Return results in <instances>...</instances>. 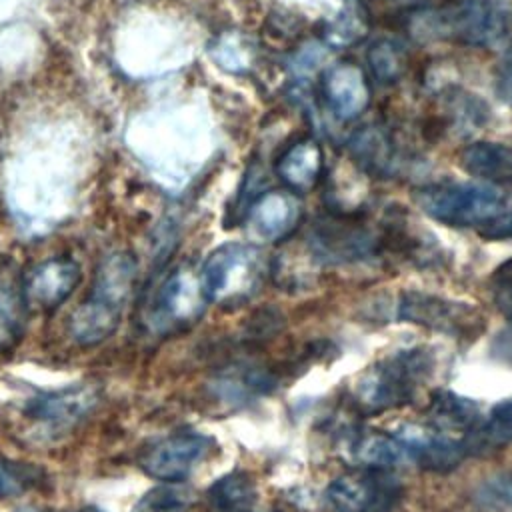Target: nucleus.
I'll return each mask as SVG.
<instances>
[{
  "instance_id": "nucleus-1",
  "label": "nucleus",
  "mask_w": 512,
  "mask_h": 512,
  "mask_svg": "<svg viewBox=\"0 0 512 512\" xmlns=\"http://www.w3.org/2000/svg\"><path fill=\"white\" fill-rule=\"evenodd\" d=\"M410 34L418 40L504 50L512 48V10L496 0H460L410 14Z\"/></svg>"
},
{
  "instance_id": "nucleus-2",
  "label": "nucleus",
  "mask_w": 512,
  "mask_h": 512,
  "mask_svg": "<svg viewBox=\"0 0 512 512\" xmlns=\"http://www.w3.org/2000/svg\"><path fill=\"white\" fill-rule=\"evenodd\" d=\"M136 274V260L128 252H112L100 260L86 300L68 322V332L78 346H98L116 332L134 290Z\"/></svg>"
},
{
  "instance_id": "nucleus-3",
  "label": "nucleus",
  "mask_w": 512,
  "mask_h": 512,
  "mask_svg": "<svg viewBox=\"0 0 512 512\" xmlns=\"http://www.w3.org/2000/svg\"><path fill=\"white\" fill-rule=\"evenodd\" d=\"M436 358L424 346L400 348L362 372L354 386V400L364 412L378 414L414 400L434 374Z\"/></svg>"
},
{
  "instance_id": "nucleus-4",
  "label": "nucleus",
  "mask_w": 512,
  "mask_h": 512,
  "mask_svg": "<svg viewBox=\"0 0 512 512\" xmlns=\"http://www.w3.org/2000/svg\"><path fill=\"white\" fill-rule=\"evenodd\" d=\"M100 402L96 382H72L68 386L36 390L24 398L20 414L28 434L36 442H54L74 430Z\"/></svg>"
},
{
  "instance_id": "nucleus-5",
  "label": "nucleus",
  "mask_w": 512,
  "mask_h": 512,
  "mask_svg": "<svg viewBox=\"0 0 512 512\" xmlns=\"http://www.w3.org/2000/svg\"><path fill=\"white\" fill-rule=\"evenodd\" d=\"M414 200L436 222L458 228H480L504 212V196L496 188L464 182L426 184Z\"/></svg>"
},
{
  "instance_id": "nucleus-6",
  "label": "nucleus",
  "mask_w": 512,
  "mask_h": 512,
  "mask_svg": "<svg viewBox=\"0 0 512 512\" xmlns=\"http://www.w3.org/2000/svg\"><path fill=\"white\" fill-rule=\"evenodd\" d=\"M198 276L206 302L236 304L248 298L258 284L260 252L252 244H222L212 250Z\"/></svg>"
},
{
  "instance_id": "nucleus-7",
  "label": "nucleus",
  "mask_w": 512,
  "mask_h": 512,
  "mask_svg": "<svg viewBox=\"0 0 512 512\" xmlns=\"http://www.w3.org/2000/svg\"><path fill=\"white\" fill-rule=\"evenodd\" d=\"M398 318L454 338H474L482 330V314L476 306L422 290L400 294Z\"/></svg>"
},
{
  "instance_id": "nucleus-8",
  "label": "nucleus",
  "mask_w": 512,
  "mask_h": 512,
  "mask_svg": "<svg viewBox=\"0 0 512 512\" xmlns=\"http://www.w3.org/2000/svg\"><path fill=\"white\" fill-rule=\"evenodd\" d=\"M214 440L200 432H172L142 446L136 462L144 474L160 482L186 480L210 454Z\"/></svg>"
},
{
  "instance_id": "nucleus-9",
  "label": "nucleus",
  "mask_w": 512,
  "mask_h": 512,
  "mask_svg": "<svg viewBox=\"0 0 512 512\" xmlns=\"http://www.w3.org/2000/svg\"><path fill=\"white\" fill-rule=\"evenodd\" d=\"M204 304L200 276L188 268H176L156 288L146 310V322L154 332H170L190 324Z\"/></svg>"
},
{
  "instance_id": "nucleus-10",
  "label": "nucleus",
  "mask_w": 512,
  "mask_h": 512,
  "mask_svg": "<svg viewBox=\"0 0 512 512\" xmlns=\"http://www.w3.org/2000/svg\"><path fill=\"white\" fill-rule=\"evenodd\" d=\"M82 278L80 264L68 256H52L24 274V292L28 306L52 312L76 290Z\"/></svg>"
},
{
  "instance_id": "nucleus-11",
  "label": "nucleus",
  "mask_w": 512,
  "mask_h": 512,
  "mask_svg": "<svg viewBox=\"0 0 512 512\" xmlns=\"http://www.w3.org/2000/svg\"><path fill=\"white\" fill-rule=\"evenodd\" d=\"M392 434L404 444L410 462L428 470H448L470 456L462 440L444 436L428 424H402Z\"/></svg>"
},
{
  "instance_id": "nucleus-12",
  "label": "nucleus",
  "mask_w": 512,
  "mask_h": 512,
  "mask_svg": "<svg viewBox=\"0 0 512 512\" xmlns=\"http://www.w3.org/2000/svg\"><path fill=\"white\" fill-rule=\"evenodd\" d=\"M372 232L360 222L340 218L320 220L310 232V248L326 260L348 262L368 256L374 250Z\"/></svg>"
},
{
  "instance_id": "nucleus-13",
  "label": "nucleus",
  "mask_w": 512,
  "mask_h": 512,
  "mask_svg": "<svg viewBox=\"0 0 512 512\" xmlns=\"http://www.w3.org/2000/svg\"><path fill=\"white\" fill-rule=\"evenodd\" d=\"M28 300L24 272L6 254H0V352L12 350L26 332Z\"/></svg>"
},
{
  "instance_id": "nucleus-14",
  "label": "nucleus",
  "mask_w": 512,
  "mask_h": 512,
  "mask_svg": "<svg viewBox=\"0 0 512 512\" xmlns=\"http://www.w3.org/2000/svg\"><path fill=\"white\" fill-rule=\"evenodd\" d=\"M426 416L428 426L442 432L444 436L462 440L472 454V436L484 418L480 406L474 400L450 390H436L430 396Z\"/></svg>"
},
{
  "instance_id": "nucleus-15",
  "label": "nucleus",
  "mask_w": 512,
  "mask_h": 512,
  "mask_svg": "<svg viewBox=\"0 0 512 512\" xmlns=\"http://www.w3.org/2000/svg\"><path fill=\"white\" fill-rule=\"evenodd\" d=\"M322 92L328 108L340 120H352L360 116L370 104V86L364 72L350 64H336L326 70L322 80Z\"/></svg>"
},
{
  "instance_id": "nucleus-16",
  "label": "nucleus",
  "mask_w": 512,
  "mask_h": 512,
  "mask_svg": "<svg viewBox=\"0 0 512 512\" xmlns=\"http://www.w3.org/2000/svg\"><path fill=\"white\" fill-rule=\"evenodd\" d=\"M298 212V202L290 192L272 190L254 198L246 206L244 218L258 240H278L294 228Z\"/></svg>"
},
{
  "instance_id": "nucleus-17",
  "label": "nucleus",
  "mask_w": 512,
  "mask_h": 512,
  "mask_svg": "<svg viewBox=\"0 0 512 512\" xmlns=\"http://www.w3.org/2000/svg\"><path fill=\"white\" fill-rule=\"evenodd\" d=\"M386 490L380 478L372 474L350 472L336 476L324 492L328 506L334 512H372L384 502Z\"/></svg>"
},
{
  "instance_id": "nucleus-18",
  "label": "nucleus",
  "mask_w": 512,
  "mask_h": 512,
  "mask_svg": "<svg viewBox=\"0 0 512 512\" xmlns=\"http://www.w3.org/2000/svg\"><path fill=\"white\" fill-rule=\"evenodd\" d=\"M322 172V150L312 138L290 144L276 160L278 178L292 192H308L316 186Z\"/></svg>"
},
{
  "instance_id": "nucleus-19",
  "label": "nucleus",
  "mask_w": 512,
  "mask_h": 512,
  "mask_svg": "<svg viewBox=\"0 0 512 512\" xmlns=\"http://www.w3.org/2000/svg\"><path fill=\"white\" fill-rule=\"evenodd\" d=\"M256 482L248 472L234 470L210 484L204 496L206 512H254Z\"/></svg>"
},
{
  "instance_id": "nucleus-20",
  "label": "nucleus",
  "mask_w": 512,
  "mask_h": 512,
  "mask_svg": "<svg viewBox=\"0 0 512 512\" xmlns=\"http://www.w3.org/2000/svg\"><path fill=\"white\" fill-rule=\"evenodd\" d=\"M460 166L474 178L512 182V148L498 142H472L460 152Z\"/></svg>"
},
{
  "instance_id": "nucleus-21",
  "label": "nucleus",
  "mask_w": 512,
  "mask_h": 512,
  "mask_svg": "<svg viewBox=\"0 0 512 512\" xmlns=\"http://www.w3.org/2000/svg\"><path fill=\"white\" fill-rule=\"evenodd\" d=\"M350 452L356 462L376 470L396 468L410 462V456L404 444L394 434H382V432L362 434L350 444Z\"/></svg>"
},
{
  "instance_id": "nucleus-22",
  "label": "nucleus",
  "mask_w": 512,
  "mask_h": 512,
  "mask_svg": "<svg viewBox=\"0 0 512 512\" xmlns=\"http://www.w3.org/2000/svg\"><path fill=\"white\" fill-rule=\"evenodd\" d=\"M348 148L352 158L370 172L384 174L392 166V142L388 134L376 126L354 132L348 140Z\"/></svg>"
},
{
  "instance_id": "nucleus-23",
  "label": "nucleus",
  "mask_w": 512,
  "mask_h": 512,
  "mask_svg": "<svg viewBox=\"0 0 512 512\" xmlns=\"http://www.w3.org/2000/svg\"><path fill=\"white\" fill-rule=\"evenodd\" d=\"M512 444V396L490 406L472 436V454Z\"/></svg>"
},
{
  "instance_id": "nucleus-24",
  "label": "nucleus",
  "mask_w": 512,
  "mask_h": 512,
  "mask_svg": "<svg viewBox=\"0 0 512 512\" xmlns=\"http://www.w3.org/2000/svg\"><path fill=\"white\" fill-rule=\"evenodd\" d=\"M194 502V488L182 482H162L146 490L132 506V512H188Z\"/></svg>"
},
{
  "instance_id": "nucleus-25",
  "label": "nucleus",
  "mask_w": 512,
  "mask_h": 512,
  "mask_svg": "<svg viewBox=\"0 0 512 512\" xmlns=\"http://www.w3.org/2000/svg\"><path fill=\"white\" fill-rule=\"evenodd\" d=\"M48 482V472L34 464L22 460L0 458V498H16L32 490L44 488Z\"/></svg>"
},
{
  "instance_id": "nucleus-26",
  "label": "nucleus",
  "mask_w": 512,
  "mask_h": 512,
  "mask_svg": "<svg viewBox=\"0 0 512 512\" xmlns=\"http://www.w3.org/2000/svg\"><path fill=\"white\" fill-rule=\"evenodd\" d=\"M366 60L370 64L372 74L380 82H394L404 72V52L396 42H392L388 38L376 40L368 48Z\"/></svg>"
},
{
  "instance_id": "nucleus-27",
  "label": "nucleus",
  "mask_w": 512,
  "mask_h": 512,
  "mask_svg": "<svg viewBox=\"0 0 512 512\" xmlns=\"http://www.w3.org/2000/svg\"><path fill=\"white\" fill-rule=\"evenodd\" d=\"M484 240H512V212H500L496 218L478 228Z\"/></svg>"
},
{
  "instance_id": "nucleus-28",
  "label": "nucleus",
  "mask_w": 512,
  "mask_h": 512,
  "mask_svg": "<svg viewBox=\"0 0 512 512\" xmlns=\"http://www.w3.org/2000/svg\"><path fill=\"white\" fill-rule=\"evenodd\" d=\"M486 490L494 500L512 508V472H500V474L488 478Z\"/></svg>"
},
{
  "instance_id": "nucleus-29",
  "label": "nucleus",
  "mask_w": 512,
  "mask_h": 512,
  "mask_svg": "<svg viewBox=\"0 0 512 512\" xmlns=\"http://www.w3.org/2000/svg\"><path fill=\"white\" fill-rule=\"evenodd\" d=\"M492 286L494 288H506L512 290V258L502 262L494 274H492Z\"/></svg>"
},
{
  "instance_id": "nucleus-30",
  "label": "nucleus",
  "mask_w": 512,
  "mask_h": 512,
  "mask_svg": "<svg viewBox=\"0 0 512 512\" xmlns=\"http://www.w3.org/2000/svg\"><path fill=\"white\" fill-rule=\"evenodd\" d=\"M14 512H102L98 508H78V510H60V508H48V506H38V504H24L18 506Z\"/></svg>"
},
{
  "instance_id": "nucleus-31",
  "label": "nucleus",
  "mask_w": 512,
  "mask_h": 512,
  "mask_svg": "<svg viewBox=\"0 0 512 512\" xmlns=\"http://www.w3.org/2000/svg\"><path fill=\"white\" fill-rule=\"evenodd\" d=\"M500 92L502 98H506L512 104V66H508L500 78Z\"/></svg>"
},
{
  "instance_id": "nucleus-32",
  "label": "nucleus",
  "mask_w": 512,
  "mask_h": 512,
  "mask_svg": "<svg viewBox=\"0 0 512 512\" xmlns=\"http://www.w3.org/2000/svg\"><path fill=\"white\" fill-rule=\"evenodd\" d=\"M506 336H510V342L506 346H502V352H512V320H510V332Z\"/></svg>"
}]
</instances>
